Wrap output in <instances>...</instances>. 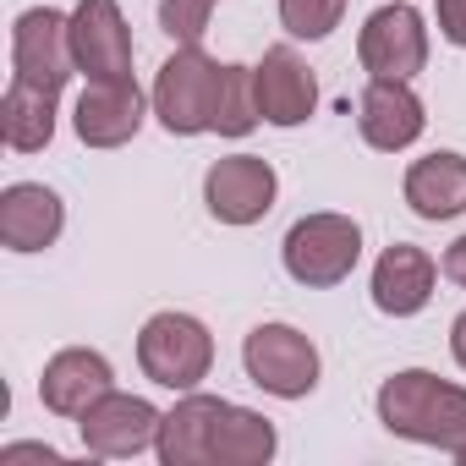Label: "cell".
<instances>
[{
	"mask_svg": "<svg viewBox=\"0 0 466 466\" xmlns=\"http://www.w3.org/2000/svg\"><path fill=\"white\" fill-rule=\"evenodd\" d=\"M12 66H17L12 77L61 94L66 77H72V66H77V56H72V17H61L50 6L23 12L17 28H12Z\"/></svg>",
	"mask_w": 466,
	"mask_h": 466,
	"instance_id": "obj_6",
	"label": "cell"
},
{
	"mask_svg": "<svg viewBox=\"0 0 466 466\" xmlns=\"http://www.w3.org/2000/svg\"><path fill=\"white\" fill-rule=\"evenodd\" d=\"M275 170L269 159L258 154H230V159H214L208 176H203V198H208V214L219 225H253L275 208Z\"/></svg>",
	"mask_w": 466,
	"mask_h": 466,
	"instance_id": "obj_8",
	"label": "cell"
},
{
	"mask_svg": "<svg viewBox=\"0 0 466 466\" xmlns=\"http://www.w3.org/2000/svg\"><path fill=\"white\" fill-rule=\"evenodd\" d=\"M66 225V208L50 187L39 181H17L0 192V242L12 253H45Z\"/></svg>",
	"mask_w": 466,
	"mask_h": 466,
	"instance_id": "obj_12",
	"label": "cell"
},
{
	"mask_svg": "<svg viewBox=\"0 0 466 466\" xmlns=\"http://www.w3.org/2000/svg\"><path fill=\"white\" fill-rule=\"evenodd\" d=\"M253 72H258V110H264V121H275V127H302V121L313 116V105H319V77H313V66H308L291 45L264 50V66H253Z\"/></svg>",
	"mask_w": 466,
	"mask_h": 466,
	"instance_id": "obj_11",
	"label": "cell"
},
{
	"mask_svg": "<svg viewBox=\"0 0 466 466\" xmlns=\"http://www.w3.org/2000/svg\"><path fill=\"white\" fill-rule=\"evenodd\" d=\"M242 362H248V379L280 400H302L319 384V351L291 324H258L242 346Z\"/></svg>",
	"mask_w": 466,
	"mask_h": 466,
	"instance_id": "obj_5",
	"label": "cell"
},
{
	"mask_svg": "<svg viewBox=\"0 0 466 466\" xmlns=\"http://www.w3.org/2000/svg\"><path fill=\"white\" fill-rule=\"evenodd\" d=\"M72 121H77V137L88 148H121L143 127V94L132 77L127 83H88Z\"/></svg>",
	"mask_w": 466,
	"mask_h": 466,
	"instance_id": "obj_13",
	"label": "cell"
},
{
	"mask_svg": "<svg viewBox=\"0 0 466 466\" xmlns=\"http://www.w3.org/2000/svg\"><path fill=\"white\" fill-rule=\"evenodd\" d=\"M208 12H214V0H159V28L176 45H203Z\"/></svg>",
	"mask_w": 466,
	"mask_h": 466,
	"instance_id": "obj_22",
	"label": "cell"
},
{
	"mask_svg": "<svg viewBox=\"0 0 466 466\" xmlns=\"http://www.w3.org/2000/svg\"><path fill=\"white\" fill-rule=\"evenodd\" d=\"M379 422L400 439H417V444H439V450H461L466 444V390L461 384H444L422 368L411 373H395L384 379L379 390Z\"/></svg>",
	"mask_w": 466,
	"mask_h": 466,
	"instance_id": "obj_1",
	"label": "cell"
},
{
	"mask_svg": "<svg viewBox=\"0 0 466 466\" xmlns=\"http://www.w3.org/2000/svg\"><path fill=\"white\" fill-rule=\"evenodd\" d=\"M269 455H275V422L269 417L242 411V406H230V400L214 406L208 444H203L208 466H264Z\"/></svg>",
	"mask_w": 466,
	"mask_h": 466,
	"instance_id": "obj_17",
	"label": "cell"
},
{
	"mask_svg": "<svg viewBox=\"0 0 466 466\" xmlns=\"http://www.w3.org/2000/svg\"><path fill=\"white\" fill-rule=\"evenodd\" d=\"M444 275H450V280L466 291V237H455V242L444 248Z\"/></svg>",
	"mask_w": 466,
	"mask_h": 466,
	"instance_id": "obj_25",
	"label": "cell"
},
{
	"mask_svg": "<svg viewBox=\"0 0 466 466\" xmlns=\"http://www.w3.org/2000/svg\"><path fill=\"white\" fill-rule=\"evenodd\" d=\"M17 461H45V466H61V455L50 444H6L0 450V466H17Z\"/></svg>",
	"mask_w": 466,
	"mask_h": 466,
	"instance_id": "obj_24",
	"label": "cell"
},
{
	"mask_svg": "<svg viewBox=\"0 0 466 466\" xmlns=\"http://www.w3.org/2000/svg\"><path fill=\"white\" fill-rule=\"evenodd\" d=\"M137 362L165 390H198L214 368V340L192 313H154L137 335Z\"/></svg>",
	"mask_w": 466,
	"mask_h": 466,
	"instance_id": "obj_3",
	"label": "cell"
},
{
	"mask_svg": "<svg viewBox=\"0 0 466 466\" xmlns=\"http://www.w3.org/2000/svg\"><path fill=\"white\" fill-rule=\"evenodd\" d=\"M357 56L373 77H390V83H411L428 61V28L411 6H379L357 39Z\"/></svg>",
	"mask_w": 466,
	"mask_h": 466,
	"instance_id": "obj_9",
	"label": "cell"
},
{
	"mask_svg": "<svg viewBox=\"0 0 466 466\" xmlns=\"http://www.w3.org/2000/svg\"><path fill=\"white\" fill-rule=\"evenodd\" d=\"M433 275H439V269H433V258H428L422 248H411V242L384 248V258L373 264V308L390 313V319L422 313L428 297H433Z\"/></svg>",
	"mask_w": 466,
	"mask_h": 466,
	"instance_id": "obj_15",
	"label": "cell"
},
{
	"mask_svg": "<svg viewBox=\"0 0 466 466\" xmlns=\"http://www.w3.org/2000/svg\"><path fill=\"white\" fill-rule=\"evenodd\" d=\"M422 99L406 88V83H390V77H373L362 105H357V127L362 137L379 148V154H395V148H411L422 137Z\"/></svg>",
	"mask_w": 466,
	"mask_h": 466,
	"instance_id": "obj_14",
	"label": "cell"
},
{
	"mask_svg": "<svg viewBox=\"0 0 466 466\" xmlns=\"http://www.w3.org/2000/svg\"><path fill=\"white\" fill-rule=\"evenodd\" d=\"M362 258V230L346 214H308L286 237V269L297 286H340Z\"/></svg>",
	"mask_w": 466,
	"mask_h": 466,
	"instance_id": "obj_4",
	"label": "cell"
},
{
	"mask_svg": "<svg viewBox=\"0 0 466 466\" xmlns=\"http://www.w3.org/2000/svg\"><path fill=\"white\" fill-rule=\"evenodd\" d=\"M0 132H6V148H17V154L45 148L56 137V94L12 77L6 99H0Z\"/></svg>",
	"mask_w": 466,
	"mask_h": 466,
	"instance_id": "obj_19",
	"label": "cell"
},
{
	"mask_svg": "<svg viewBox=\"0 0 466 466\" xmlns=\"http://www.w3.org/2000/svg\"><path fill=\"white\" fill-rule=\"evenodd\" d=\"M346 0H280V23L291 39H329L340 28Z\"/></svg>",
	"mask_w": 466,
	"mask_h": 466,
	"instance_id": "obj_21",
	"label": "cell"
},
{
	"mask_svg": "<svg viewBox=\"0 0 466 466\" xmlns=\"http://www.w3.org/2000/svg\"><path fill=\"white\" fill-rule=\"evenodd\" d=\"M72 56L88 83H127L132 77V34L116 0H77L72 12Z\"/></svg>",
	"mask_w": 466,
	"mask_h": 466,
	"instance_id": "obj_7",
	"label": "cell"
},
{
	"mask_svg": "<svg viewBox=\"0 0 466 466\" xmlns=\"http://www.w3.org/2000/svg\"><path fill=\"white\" fill-rule=\"evenodd\" d=\"M159 411L143 400V395H121V390H110V395H99L88 411H83V444L94 450V455H137V450H148L154 439H159Z\"/></svg>",
	"mask_w": 466,
	"mask_h": 466,
	"instance_id": "obj_10",
	"label": "cell"
},
{
	"mask_svg": "<svg viewBox=\"0 0 466 466\" xmlns=\"http://www.w3.org/2000/svg\"><path fill=\"white\" fill-rule=\"evenodd\" d=\"M450 351H455V362L466 368V313H461V319L450 324Z\"/></svg>",
	"mask_w": 466,
	"mask_h": 466,
	"instance_id": "obj_26",
	"label": "cell"
},
{
	"mask_svg": "<svg viewBox=\"0 0 466 466\" xmlns=\"http://www.w3.org/2000/svg\"><path fill=\"white\" fill-rule=\"evenodd\" d=\"M258 121H264V110H258V72L253 66H225L219 105H214V132L219 137H248Z\"/></svg>",
	"mask_w": 466,
	"mask_h": 466,
	"instance_id": "obj_20",
	"label": "cell"
},
{
	"mask_svg": "<svg viewBox=\"0 0 466 466\" xmlns=\"http://www.w3.org/2000/svg\"><path fill=\"white\" fill-rule=\"evenodd\" d=\"M439 34L466 50V0H439Z\"/></svg>",
	"mask_w": 466,
	"mask_h": 466,
	"instance_id": "obj_23",
	"label": "cell"
},
{
	"mask_svg": "<svg viewBox=\"0 0 466 466\" xmlns=\"http://www.w3.org/2000/svg\"><path fill=\"white\" fill-rule=\"evenodd\" d=\"M455 461H461V466H466V444H461V450H455Z\"/></svg>",
	"mask_w": 466,
	"mask_h": 466,
	"instance_id": "obj_27",
	"label": "cell"
},
{
	"mask_svg": "<svg viewBox=\"0 0 466 466\" xmlns=\"http://www.w3.org/2000/svg\"><path fill=\"white\" fill-rule=\"evenodd\" d=\"M219 77H225V66H214L198 45H181V50L159 66V77H154V116H159V127L176 132V137L214 132Z\"/></svg>",
	"mask_w": 466,
	"mask_h": 466,
	"instance_id": "obj_2",
	"label": "cell"
},
{
	"mask_svg": "<svg viewBox=\"0 0 466 466\" xmlns=\"http://www.w3.org/2000/svg\"><path fill=\"white\" fill-rule=\"evenodd\" d=\"M110 390H116V373H110V362L99 351H61V357H50V368L39 379L45 406L61 411V417H83Z\"/></svg>",
	"mask_w": 466,
	"mask_h": 466,
	"instance_id": "obj_16",
	"label": "cell"
},
{
	"mask_svg": "<svg viewBox=\"0 0 466 466\" xmlns=\"http://www.w3.org/2000/svg\"><path fill=\"white\" fill-rule=\"evenodd\" d=\"M406 203L422 219H455L466 214V159L461 154H428L406 170Z\"/></svg>",
	"mask_w": 466,
	"mask_h": 466,
	"instance_id": "obj_18",
	"label": "cell"
}]
</instances>
